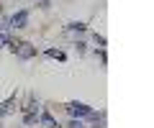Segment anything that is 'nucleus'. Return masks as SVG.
I'll list each match as a JSON object with an SVG mask.
<instances>
[{
  "mask_svg": "<svg viewBox=\"0 0 154 128\" xmlns=\"http://www.w3.org/2000/svg\"><path fill=\"white\" fill-rule=\"evenodd\" d=\"M11 51L18 56V59H31V56H36V46H31L28 41H11Z\"/></svg>",
  "mask_w": 154,
  "mask_h": 128,
  "instance_id": "obj_1",
  "label": "nucleus"
},
{
  "mask_svg": "<svg viewBox=\"0 0 154 128\" xmlns=\"http://www.w3.org/2000/svg\"><path fill=\"white\" fill-rule=\"evenodd\" d=\"M67 113H69L72 118H88L90 113H93V108L90 105H85V103H77V100H72V103H67Z\"/></svg>",
  "mask_w": 154,
  "mask_h": 128,
  "instance_id": "obj_2",
  "label": "nucleus"
},
{
  "mask_svg": "<svg viewBox=\"0 0 154 128\" xmlns=\"http://www.w3.org/2000/svg\"><path fill=\"white\" fill-rule=\"evenodd\" d=\"M8 21H11V28H26V26H28V10H18V13H13Z\"/></svg>",
  "mask_w": 154,
  "mask_h": 128,
  "instance_id": "obj_3",
  "label": "nucleus"
},
{
  "mask_svg": "<svg viewBox=\"0 0 154 128\" xmlns=\"http://www.w3.org/2000/svg\"><path fill=\"white\" fill-rule=\"evenodd\" d=\"M38 126H44V128H59V123L54 121V115H51L49 110H44L41 115H38Z\"/></svg>",
  "mask_w": 154,
  "mask_h": 128,
  "instance_id": "obj_4",
  "label": "nucleus"
},
{
  "mask_svg": "<svg viewBox=\"0 0 154 128\" xmlns=\"http://www.w3.org/2000/svg\"><path fill=\"white\" fill-rule=\"evenodd\" d=\"M13 105H16V95H11V97H8V100L0 105V118L8 115V113H13Z\"/></svg>",
  "mask_w": 154,
  "mask_h": 128,
  "instance_id": "obj_5",
  "label": "nucleus"
},
{
  "mask_svg": "<svg viewBox=\"0 0 154 128\" xmlns=\"http://www.w3.org/2000/svg\"><path fill=\"white\" fill-rule=\"evenodd\" d=\"M23 126H38V113H26L23 115Z\"/></svg>",
  "mask_w": 154,
  "mask_h": 128,
  "instance_id": "obj_6",
  "label": "nucleus"
},
{
  "mask_svg": "<svg viewBox=\"0 0 154 128\" xmlns=\"http://www.w3.org/2000/svg\"><path fill=\"white\" fill-rule=\"evenodd\" d=\"M67 31H77V34H82V31H88V26H85V23H80V21H75V23H69V26H67Z\"/></svg>",
  "mask_w": 154,
  "mask_h": 128,
  "instance_id": "obj_7",
  "label": "nucleus"
},
{
  "mask_svg": "<svg viewBox=\"0 0 154 128\" xmlns=\"http://www.w3.org/2000/svg\"><path fill=\"white\" fill-rule=\"evenodd\" d=\"M46 56H51V59H59V61H64V51H62V49H49V51H46Z\"/></svg>",
  "mask_w": 154,
  "mask_h": 128,
  "instance_id": "obj_8",
  "label": "nucleus"
},
{
  "mask_svg": "<svg viewBox=\"0 0 154 128\" xmlns=\"http://www.w3.org/2000/svg\"><path fill=\"white\" fill-rule=\"evenodd\" d=\"M8 44H11V36H8V34H0V49L8 46Z\"/></svg>",
  "mask_w": 154,
  "mask_h": 128,
  "instance_id": "obj_9",
  "label": "nucleus"
},
{
  "mask_svg": "<svg viewBox=\"0 0 154 128\" xmlns=\"http://www.w3.org/2000/svg\"><path fill=\"white\" fill-rule=\"evenodd\" d=\"M67 128H85V126H82V121H77V118H72V121H69V126H67Z\"/></svg>",
  "mask_w": 154,
  "mask_h": 128,
  "instance_id": "obj_10",
  "label": "nucleus"
}]
</instances>
